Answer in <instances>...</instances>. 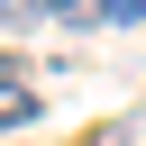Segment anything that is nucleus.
<instances>
[{
    "instance_id": "nucleus-1",
    "label": "nucleus",
    "mask_w": 146,
    "mask_h": 146,
    "mask_svg": "<svg viewBox=\"0 0 146 146\" xmlns=\"http://www.w3.org/2000/svg\"><path fill=\"white\" fill-rule=\"evenodd\" d=\"M46 100H36V82H18V91H0V128H27Z\"/></svg>"
},
{
    "instance_id": "nucleus-2",
    "label": "nucleus",
    "mask_w": 146,
    "mask_h": 146,
    "mask_svg": "<svg viewBox=\"0 0 146 146\" xmlns=\"http://www.w3.org/2000/svg\"><path fill=\"white\" fill-rule=\"evenodd\" d=\"M91 9H100V18H119V27H137V18H146V0H91Z\"/></svg>"
},
{
    "instance_id": "nucleus-3",
    "label": "nucleus",
    "mask_w": 146,
    "mask_h": 146,
    "mask_svg": "<svg viewBox=\"0 0 146 146\" xmlns=\"http://www.w3.org/2000/svg\"><path fill=\"white\" fill-rule=\"evenodd\" d=\"M18 82H27V64H18V55H0V91H18Z\"/></svg>"
}]
</instances>
